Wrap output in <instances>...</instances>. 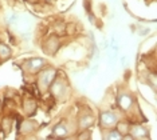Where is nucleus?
Wrapping results in <instances>:
<instances>
[{
    "label": "nucleus",
    "instance_id": "obj_2",
    "mask_svg": "<svg viewBox=\"0 0 157 140\" xmlns=\"http://www.w3.org/2000/svg\"><path fill=\"white\" fill-rule=\"evenodd\" d=\"M117 123H118V120L113 112H102L99 116V124L102 128H112Z\"/></svg>",
    "mask_w": 157,
    "mask_h": 140
},
{
    "label": "nucleus",
    "instance_id": "obj_3",
    "mask_svg": "<svg viewBox=\"0 0 157 140\" xmlns=\"http://www.w3.org/2000/svg\"><path fill=\"white\" fill-rule=\"evenodd\" d=\"M44 63L46 62L43 59H40V57H34V59H30L26 62V68L30 72H38V71L42 70Z\"/></svg>",
    "mask_w": 157,
    "mask_h": 140
},
{
    "label": "nucleus",
    "instance_id": "obj_5",
    "mask_svg": "<svg viewBox=\"0 0 157 140\" xmlns=\"http://www.w3.org/2000/svg\"><path fill=\"white\" fill-rule=\"evenodd\" d=\"M130 134H132V136H133V139H136V138H138V139L148 138V131H146L145 128H142L141 125H134V127L132 128Z\"/></svg>",
    "mask_w": 157,
    "mask_h": 140
},
{
    "label": "nucleus",
    "instance_id": "obj_7",
    "mask_svg": "<svg viewBox=\"0 0 157 140\" xmlns=\"http://www.w3.org/2000/svg\"><path fill=\"white\" fill-rule=\"evenodd\" d=\"M10 55H11V48L8 45L3 44V43H0V57L7 59V57H10Z\"/></svg>",
    "mask_w": 157,
    "mask_h": 140
},
{
    "label": "nucleus",
    "instance_id": "obj_6",
    "mask_svg": "<svg viewBox=\"0 0 157 140\" xmlns=\"http://www.w3.org/2000/svg\"><path fill=\"white\" fill-rule=\"evenodd\" d=\"M118 104H120L121 108L128 109V108L130 107V104H132V99H130L128 95H122V96L120 98V100H118Z\"/></svg>",
    "mask_w": 157,
    "mask_h": 140
},
{
    "label": "nucleus",
    "instance_id": "obj_1",
    "mask_svg": "<svg viewBox=\"0 0 157 140\" xmlns=\"http://www.w3.org/2000/svg\"><path fill=\"white\" fill-rule=\"evenodd\" d=\"M55 79V70L54 68H46L42 70V72L39 74V79H38V85L40 92H44L50 88L51 83Z\"/></svg>",
    "mask_w": 157,
    "mask_h": 140
},
{
    "label": "nucleus",
    "instance_id": "obj_10",
    "mask_svg": "<svg viewBox=\"0 0 157 140\" xmlns=\"http://www.w3.org/2000/svg\"><path fill=\"white\" fill-rule=\"evenodd\" d=\"M86 134H82V135H79V139H90L91 136H90V134H89V131H85Z\"/></svg>",
    "mask_w": 157,
    "mask_h": 140
},
{
    "label": "nucleus",
    "instance_id": "obj_4",
    "mask_svg": "<svg viewBox=\"0 0 157 140\" xmlns=\"http://www.w3.org/2000/svg\"><path fill=\"white\" fill-rule=\"evenodd\" d=\"M67 134H69V130H67L65 123L56 124L54 127V130H52V135H54L55 138H66Z\"/></svg>",
    "mask_w": 157,
    "mask_h": 140
},
{
    "label": "nucleus",
    "instance_id": "obj_9",
    "mask_svg": "<svg viewBox=\"0 0 157 140\" xmlns=\"http://www.w3.org/2000/svg\"><path fill=\"white\" fill-rule=\"evenodd\" d=\"M35 108H36V106H35V103L34 102H31V100H27L26 104H24V111L30 115L31 112H34Z\"/></svg>",
    "mask_w": 157,
    "mask_h": 140
},
{
    "label": "nucleus",
    "instance_id": "obj_8",
    "mask_svg": "<svg viewBox=\"0 0 157 140\" xmlns=\"http://www.w3.org/2000/svg\"><path fill=\"white\" fill-rule=\"evenodd\" d=\"M105 138L106 139H122V134L118 130H112V131H109V134Z\"/></svg>",
    "mask_w": 157,
    "mask_h": 140
}]
</instances>
